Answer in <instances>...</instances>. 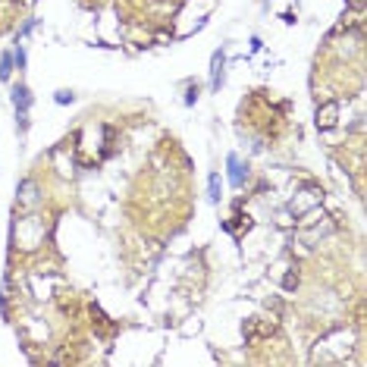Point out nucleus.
<instances>
[{"instance_id": "nucleus-1", "label": "nucleus", "mask_w": 367, "mask_h": 367, "mask_svg": "<svg viewBox=\"0 0 367 367\" xmlns=\"http://www.w3.org/2000/svg\"><path fill=\"white\" fill-rule=\"evenodd\" d=\"M13 104H16V113H19V123L25 129V123H29V107H32V95L25 85H16L13 88Z\"/></svg>"}, {"instance_id": "nucleus-2", "label": "nucleus", "mask_w": 367, "mask_h": 367, "mask_svg": "<svg viewBox=\"0 0 367 367\" xmlns=\"http://www.w3.org/2000/svg\"><path fill=\"white\" fill-rule=\"evenodd\" d=\"M336 116H339V104H333V100H330V104H323L317 110V126H320V129H333V126L339 123Z\"/></svg>"}, {"instance_id": "nucleus-3", "label": "nucleus", "mask_w": 367, "mask_h": 367, "mask_svg": "<svg viewBox=\"0 0 367 367\" xmlns=\"http://www.w3.org/2000/svg\"><path fill=\"white\" fill-rule=\"evenodd\" d=\"M226 164H229V182H233V185H235V189H238V185H242V182H245V173H242V164H238V157H235V154H229V160H226Z\"/></svg>"}, {"instance_id": "nucleus-4", "label": "nucleus", "mask_w": 367, "mask_h": 367, "mask_svg": "<svg viewBox=\"0 0 367 367\" xmlns=\"http://www.w3.org/2000/svg\"><path fill=\"white\" fill-rule=\"evenodd\" d=\"M210 75H213L210 85H213V88H220V82H223V54H220V50L213 54V69H210Z\"/></svg>"}, {"instance_id": "nucleus-5", "label": "nucleus", "mask_w": 367, "mask_h": 367, "mask_svg": "<svg viewBox=\"0 0 367 367\" xmlns=\"http://www.w3.org/2000/svg\"><path fill=\"white\" fill-rule=\"evenodd\" d=\"M13 72V54H3L0 57V79H10Z\"/></svg>"}, {"instance_id": "nucleus-6", "label": "nucleus", "mask_w": 367, "mask_h": 367, "mask_svg": "<svg viewBox=\"0 0 367 367\" xmlns=\"http://www.w3.org/2000/svg\"><path fill=\"white\" fill-rule=\"evenodd\" d=\"M13 63L19 66V69H25V47H22V44L13 50Z\"/></svg>"}, {"instance_id": "nucleus-7", "label": "nucleus", "mask_w": 367, "mask_h": 367, "mask_svg": "<svg viewBox=\"0 0 367 367\" xmlns=\"http://www.w3.org/2000/svg\"><path fill=\"white\" fill-rule=\"evenodd\" d=\"M210 198H213V201H220V176H217V173L210 176Z\"/></svg>"}, {"instance_id": "nucleus-8", "label": "nucleus", "mask_w": 367, "mask_h": 367, "mask_svg": "<svg viewBox=\"0 0 367 367\" xmlns=\"http://www.w3.org/2000/svg\"><path fill=\"white\" fill-rule=\"evenodd\" d=\"M57 104H72V95L69 91H57Z\"/></svg>"}]
</instances>
